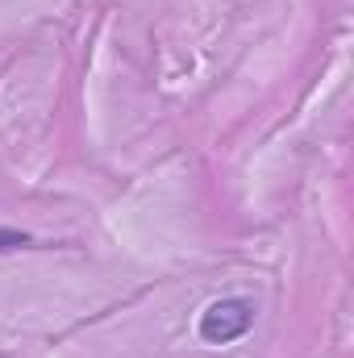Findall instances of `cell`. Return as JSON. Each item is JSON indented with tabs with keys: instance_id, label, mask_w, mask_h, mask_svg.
Returning <instances> with one entry per match:
<instances>
[{
	"instance_id": "2",
	"label": "cell",
	"mask_w": 354,
	"mask_h": 358,
	"mask_svg": "<svg viewBox=\"0 0 354 358\" xmlns=\"http://www.w3.org/2000/svg\"><path fill=\"white\" fill-rule=\"evenodd\" d=\"M17 246H29V238L17 229H0V250H17Z\"/></svg>"
},
{
	"instance_id": "1",
	"label": "cell",
	"mask_w": 354,
	"mask_h": 358,
	"mask_svg": "<svg viewBox=\"0 0 354 358\" xmlns=\"http://www.w3.org/2000/svg\"><path fill=\"white\" fill-rule=\"evenodd\" d=\"M255 325V304L246 296H225V300H213L204 313H200V342L208 346H229L238 338H246Z\"/></svg>"
}]
</instances>
